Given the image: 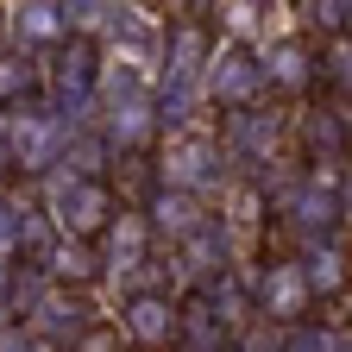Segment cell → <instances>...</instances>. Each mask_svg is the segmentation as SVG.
I'll list each match as a JSON object with an SVG mask.
<instances>
[{
  "instance_id": "cell-1",
  "label": "cell",
  "mask_w": 352,
  "mask_h": 352,
  "mask_svg": "<svg viewBox=\"0 0 352 352\" xmlns=\"http://www.w3.org/2000/svg\"><path fill=\"white\" fill-rule=\"evenodd\" d=\"M44 214L57 220V233H63V239L95 245V239L113 227L120 201H113V189H107V183H82V176L57 170V176H44Z\"/></svg>"
},
{
  "instance_id": "cell-2",
  "label": "cell",
  "mask_w": 352,
  "mask_h": 352,
  "mask_svg": "<svg viewBox=\"0 0 352 352\" xmlns=\"http://www.w3.org/2000/svg\"><path fill=\"white\" fill-rule=\"evenodd\" d=\"M220 170H227V145L214 139V132L201 126H183V132H170L164 151H157V189H183V195H201L220 183Z\"/></svg>"
},
{
  "instance_id": "cell-3",
  "label": "cell",
  "mask_w": 352,
  "mask_h": 352,
  "mask_svg": "<svg viewBox=\"0 0 352 352\" xmlns=\"http://www.w3.org/2000/svg\"><path fill=\"white\" fill-rule=\"evenodd\" d=\"M258 95H264V57L252 51V44H227L220 38L214 57H208V101L245 113V107H258Z\"/></svg>"
},
{
  "instance_id": "cell-4",
  "label": "cell",
  "mask_w": 352,
  "mask_h": 352,
  "mask_svg": "<svg viewBox=\"0 0 352 352\" xmlns=\"http://www.w3.org/2000/svg\"><path fill=\"white\" fill-rule=\"evenodd\" d=\"M308 308H315V289H308V277H302V258H271L258 271V315L289 333V327L308 321Z\"/></svg>"
},
{
  "instance_id": "cell-5",
  "label": "cell",
  "mask_w": 352,
  "mask_h": 352,
  "mask_svg": "<svg viewBox=\"0 0 352 352\" xmlns=\"http://www.w3.org/2000/svg\"><path fill=\"white\" fill-rule=\"evenodd\" d=\"M120 333H126L132 346H145V352L176 346V340H183V302H170L164 289L126 296V308H120Z\"/></svg>"
},
{
  "instance_id": "cell-6",
  "label": "cell",
  "mask_w": 352,
  "mask_h": 352,
  "mask_svg": "<svg viewBox=\"0 0 352 352\" xmlns=\"http://www.w3.org/2000/svg\"><path fill=\"white\" fill-rule=\"evenodd\" d=\"M88 315H95V308H88V296H82V289H57V283H51V289H44V302L32 308V315H25L19 327H25V333H38L44 346L69 352V346H76L88 327H95Z\"/></svg>"
},
{
  "instance_id": "cell-7",
  "label": "cell",
  "mask_w": 352,
  "mask_h": 352,
  "mask_svg": "<svg viewBox=\"0 0 352 352\" xmlns=\"http://www.w3.org/2000/svg\"><path fill=\"white\" fill-rule=\"evenodd\" d=\"M151 220L145 208H120L113 214V227L101 233V264H107V277H126V283H139L145 277V264H151Z\"/></svg>"
},
{
  "instance_id": "cell-8",
  "label": "cell",
  "mask_w": 352,
  "mask_h": 352,
  "mask_svg": "<svg viewBox=\"0 0 352 352\" xmlns=\"http://www.w3.org/2000/svg\"><path fill=\"white\" fill-rule=\"evenodd\" d=\"M277 139H283V120L271 113V107H245V113H227V157H245V164H271V151H277Z\"/></svg>"
},
{
  "instance_id": "cell-9",
  "label": "cell",
  "mask_w": 352,
  "mask_h": 352,
  "mask_svg": "<svg viewBox=\"0 0 352 352\" xmlns=\"http://www.w3.org/2000/svg\"><path fill=\"white\" fill-rule=\"evenodd\" d=\"M145 220H151V233L157 239H195L201 227H208V208H201V195H183V189H151V201H145Z\"/></svg>"
},
{
  "instance_id": "cell-10",
  "label": "cell",
  "mask_w": 352,
  "mask_h": 352,
  "mask_svg": "<svg viewBox=\"0 0 352 352\" xmlns=\"http://www.w3.org/2000/svg\"><path fill=\"white\" fill-rule=\"evenodd\" d=\"M7 32H13V51H32V44H69V19L51 0H25V7H7Z\"/></svg>"
},
{
  "instance_id": "cell-11",
  "label": "cell",
  "mask_w": 352,
  "mask_h": 352,
  "mask_svg": "<svg viewBox=\"0 0 352 352\" xmlns=\"http://www.w3.org/2000/svg\"><path fill=\"white\" fill-rule=\"evenodd\" d=\"M38 271L51 277L57 289H88V283H101V277H107V264H101L95 245H82V239H57V252L44 258Z\"/></svg>"
},
{
  "instance_id": "cell-12",
  "label": "cell",
  "mask_w": 352,
  "mask_h": 352,
  "mask_svg": "<svg viewBox=\"0 0 352 352\" xmlns=\"http://www.w3.org/2000/svg\"><path fill=\"white\" fill-rule=\"evenodd\" d=\"M258 57H264V88H283V95H296V88L315 82V57H308L296 38H271Z\"/></svg>"
},
{
  "instance_id": "cell-13",
  "label": "cell",
  "mask_w": 352,
  "mask_h": 352,
  "mask_svg": "<svg viewBox=\"0 0 352 352\" xmlns=\"http://www.w3.org/2000/svg\"><path fill=\"white\" fill-rule=\"evenodd\" d=\"M302 277H308V289H315V296H340V289L352 283V258H346V245H340V239L302 245Z\"/></svg>"
},
{
  "instance_id": "cell-14",
  "label": "cell",
  "mask_w": 352,
  "mask_h": 352,
  "mask_svg": "<svg viewBox=\"0 0 352 352\" xmlns=\"http://www.w3.org/2000/svg\"><path fill=\"white\" fill-rule=\"evenodd\" d=\"M107 157H113V145L101 132H69V145H63V170L82 176V183H107Z\"/></svg>"
},
{
  "instance_id": "cell-15",
  "label": "cell",
  "mask_w": 352,
  "mask_h": 352,
  "mask_svg": "<svg viewBox=\"0 0 352 352\" xmlns=\"http://www.w3.org/2000/svg\"><path fill=\"white\" fill-rule=\"evenodd\" d=\"M277 352H352V333L333 321H302L277 340Z\"/></svg>"
},
{
  "instance_id": "cell-16",
  "label": "cell",
  "mask_w": 352,
  "mask_h": 352,
  "mask_svg": "<svg viewBox=\"0 0 352 352\" xmlns=\"http://www.w3.org/2000/svg\"><path fill=\"white\" fill-rule=\"evenodd\" d=\"M315 76L327 88H352V38H333L327 57H315Z\"/></svg>"
},
{
  "instance_id": "cell-17",
  "label": "cell",
  "mask_w": 352,
  "mask_h": 352,
  "mask_svg": "<svg viewBox=\"0 0 352 352\" xmlns=\"http://www.w3.org/2000/svg\"><path fill=\"white\" fill-rule=\"evenodd\" d=\"M302 25L308 32H327V38H346V0H308Z\"/></svg>"
},
{
  "instance_id": "cell-18",
  "label": "cell",
  "mask_w": 352,
  "mask_h": 352,
  "mask_svg": "<svg viewBox=\"0 0 352 352\" xmlns=\"http://www.w3.org/2000/svg\"><path fill=\"white\" fill-rule=\"evenodd\" d=\"M126 346H132V340H126L120 327H101V321H95V327H88V333H82L69 352H126Z\"/></svg>"
},
{
  "instance_id": "cell-19",
  "label": "cell",
  "mask_w": 352,
  "mask_h": 352,
  "mask_svg": "<svg viewBox=\"0 0 352 352\" xmlns=\"http://www.w3.org/2000/svg\"><path fill=\"white\" fill-rule=\"evenodd\" d=\"M0 352H57V346H44V340L25 333V327H0Z\"/></svg>"
},
{
  "instance_id": "cell-20",
  "label": "cell",
  "mask_w": 352,
  "mask_h": 352,
  "mask_svg": "<svg viewBox=\"0 0 352 352\" xmlns=\"http://www.w3.org/2000/svg\"><path fill=\"white\" fill-rule=\"evenodd\" d=\"M0 170H13V113H0Z\"/></svg>"
},
{
  "instance_id": "cell-21",
  "label": "cell",
  "mask_w": 352,
  "mask_h": 352,
  "mask_svg": "<svg viewBox=\"0 0 352 352\" xmlns=\"http://www.w3.org/2000/svg\"><path fill=\"white\" fill-rule=\"evenodd\" d=\"M340 220L352 227V164H346V176H340Z\"/></svg>"
},
{
  "instance_id": "cell-22",
  "label": "cell",
  "mask_w": 352,
  "mask_h": 352,
  "mask_svg": "<svg viewBox=\"0 0 352 352\" xmlns=\"http://www.w3.org/2000/svg\"><path fill=\"white\" fill-rule=\"evenodd\" d=\"M0 38H13V32H7V7H0Z\"/></svg>"
}]
</instances>
